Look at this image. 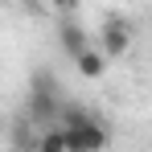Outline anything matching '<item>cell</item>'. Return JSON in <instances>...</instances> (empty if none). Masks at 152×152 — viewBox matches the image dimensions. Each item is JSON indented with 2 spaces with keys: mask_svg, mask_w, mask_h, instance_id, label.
Here are the masks:
<instances>
[{
  "mask_svg": "<svg viewBox=\"0 0 152 152\" xmlns=\"http://www.w3.org/2000/svg\"><path fill=\"white\" fill-rule=\"evenodd\" d=\"M107 66H111V62H107L95 45H86V50L74 58V70H78L82 78H103V74H107Z\"/></svg>",
  "mask_w": 152,
  "mask_h": 152,
  "instance_id": "cell-5",
  "label": "cell"
},
{
  "mask_svg": "<svg viewBox=\"0 0 152 152\" xmlns=\"http://www.w3.org/2000/svg\"><path fill=\"white\" fill-rule=\"evenodd\" d=\"M62 82H58V74L53 70H37L33 74V82H29V119L41 127H53V119H58V111H62Z\"/></svg>",
  "mask_w": 152,
  "mask_h": 152,
  "instance_id": "cell-1",
  "label": "cell"
},
{
  "mask_svg": "<svg viewBox=\"0 0 152 152\" xmlns=\"http://www.w3.org/2000/svg\"><path fill=\"white\" fill-rule=\"evenodd\" d=\"M62 140H66V152H103L111 144V132H107V124H103L99 115L86 111L78 124L62 127Z\"/></svg>",
  "mask_w": 152,
  "mask_h": 152,
  "instance_id": "cell-2",
  "label": "cell"
},
{
  "mask_svg": "<svg viewBox=\"0 0 152 152\" xmlns=\"http://www.w3.org/2000/svg\"><path fill=\"white\" fill-rule=\"evenodd\" d=\"M50 4H53V8H62V12H74V8H78V0H50Z\"/></svg>",
  "mask_w": 152,
  "mask_h": 152,
  "instance_id": "cell-7",
  "label": "cell"
},
{
  "mask_svg": "<svg viewBox=\"0 0 152 152\" xmlns=\"http://www.w3.org/2000/svg\"><path fill=\"white\" fill-rule=\"evenodd\" d=\"M33 152H66V140H62V127H45L37 140H33Z\"/></svg>",
  "mask_w": 152,
  "mask_h": 152,
  "instance_id": "cell-6",
  "label": "cell"
},
{
  "mask_svg": "<svg viewBox=\"0 0 152 152\" xmlns=\"http://www.w3.org/2000/svg\"><path fill=\"white\" fill-rule=\"evenodd\" d=\"M99 37H103L99 53L107 62H119V58L132 50V21H127V17H107L103 29H99Z\"/></svg>",
  "mask_w": 152,
  "mask_h": 152,
  "instance_id": "cell-3",
  "label": "cell"
},
{
  "mask_svg": "<svg viewBox=\"0 0 152 152\" xmlns=\"http://www.w3.org/2000/svg\"><path fill=\"white\" fill-rule=\"evenodd\" d=\"M58 45H62L66 58H78V53L91 45V41H86V25H78L74 17H66V21L58 25Z\"/></svg>",
  "mask_w": 152,
  "mask_h": 152,
  "instance_id": "cell-4",
  "label": "cell"
}]
</instances>
